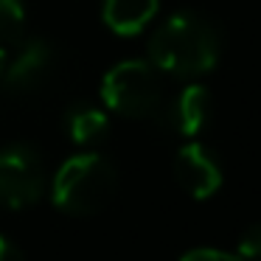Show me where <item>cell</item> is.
<instances>
[{
	"label": "cell",
	"instance_id": "cell-1",
	"mask_svg": "<svg viewBox=\"0 0 261 261\" xmlns=\"http://www.w3.org/2000/svg\"><path fill=\"white\" fill-rule=\"evenodd\" d=\"M219 31L199 14L182 12L166 20L149 42V62L169 76L194 79L219 62Z\"/></svg>",
	"mask_w": 261,
	"mask_h": 261
},
{
	"label": "cell",
	"instance_id": "cell-2",
	"mask_svg": "<svg viewBox=\"0 0 261 261\" xmlns=\"http://www.w3.org/2000/svg\"><path fill=\"white\" fill-rule=\"evenodd\" d=\"M115 169L101 154H76L59 166L51 186V199L59 211L90 216L110 205L115 194Z\"/></svg>",
	"mask_w": 261,
	"mask_h": 261
},
{
	"label": "cell",
	"instance_id": "cell-3",
	"mask_svg": "<svg viewBox=\"0 0 261 261\" xmlns=\"http://www.w3.org/2000/svg\"><path fill=\"white\" fill-rule=\"evenodd\" d=\"M101 98L124 118H152L163 104V79L152 62H118L101 82Z\"/></svg>",
	"mask_w": 261,
	"mask_h": 261
},
{
	"label": "cell",
	"instance_id": "cell-4",
	"mask_svg": "<svg viewBox=\"0 0 261 261\" xmlns=\"http://www.w3.org/2000/svg\"><path fill=\"white\" fill-rule=\"evenodd\" d=\"M45 191V166L31 146H9L0 152V205L29 208Z\"/></svg>",
	"mask_w": 261,
	"mask_h": 261
},
{
	"label": "cell",
	"instance_id": "cell-5",
	"mask_svg": "<svg viewBox=\"0 0 261 261\" xmlns=\"http://www.w3.org/2000/svg\"><path fill=\"white\" fill-rule=\"evenodd\" d=\"M174 177L188 197L208 199L222 186V166L208 146L186 143L174 158Z\"/></svg>",
	"mask_w": 261,
	"mask_h": 261
},
{
	"label": "cell",
	"instance_id": "cell-6",
	"mask_svg": "<svg viewBox=\"0 0 261 261\" xmlns=\"http://www.w3.org/2000/svg\"><path fill=\"white\" fill-rule=\"evenodd\" d=\"M54 68V51L48 42L31 40L17 51L6 70H3V87L9 93H31L48 79Z\"/></svg>",
	"mask_w": 261,
	"mask_h": 261
},
{
	"label": "cell",
	"instance_id": "cell-7",
	"mask_svg": "<svg viewBox=\"0 0 261 261\" xmlns=\"http://www.w3.org/2000/svg\"><path fill=\"white\" fill-rule=\"evenodd\" d=\"M211 118V93L199 85H188L171 98L163 113V124L177 135L194 138L205 129Z\"/></svg>",
	"mask_w": 261,
	"mask_h": 261
},
{
	"label": "cell",
	"instance_id": "cell-8",
	"mask_svg": "<svg viewBox=\"0 0 261 261\" xmlns=\"http://www.w3.org/2000/svg\"><path fill=\"white\" fill-rule=\"evenodd\" d=\"M104 23L121 37H132L146 29L158 14V0H104Z\"/></svg>",
	"mask_w": 261,
	"mask_h": 261
},
{
	"label": "cell",
	"instance_id": "cell-9",
	"mask_svg": "<svg viewBox=\"0 0 261 261\" xmlns=\"http://www.w3.org/2000/svg\"><path fill=\"white\" fill-rule=\"evenodd\" d=\"M107 126H110V118L98 107H73L65 118V129H68L70 141L79 143V146L98 143L107 135Z\"/></svg>",
	"mask_w": 261,
	"mask_h": 261
},
{
	"label": "cell",
	"instance_id": "cell-10",
	"mask_svg": "<svg viewBox=\"0 0 261 261\" xmlns=\"http://www.w3.org/2000/svg\"><path fill=\"white\" fill-rule=\"evenodd\" d=\"M25 34V9L20 0H0V42H20Z\"/></svg>",
	"mask_w": 261,
	"mask_h": 261
},
{
	"label": "cell",
	"instance_id": "cell-11",
	"mask_svg": "<svg viewBox=\"0 0 261 261\" xmlns=\"http://www.w3.org/2000/svg\"><path fill=\"white\" fill-rule=\"evenodd\" d=\"M239 255L244 261H261V225H253L239 239Z\"/></svg>",
	"mask_w": 261,
	"mask_h": 261
},
{
	"label": "cell",
	"instance_id": "cell-12",
	"mask_svg": "<svg viewBox=\"0 0 261 261\" xmlns=\"http://www.w3.org/2000/svg\"><path fill=\"white\" fill-rule=\"evenodd\" d=\"M180 261H244L242 255H233V253H222V250H211V247H199L186 253Z\"/></svg>",
	"mask_w": 261,
	"mask_h": 261
},
{
	"label": "cell",
	"instance_id": "cell-13",
	"mask_svg": "<svg viewBox=\"0 0 261 261\" xmlns=\"http://www.w3.org/2000/svg\"><path fill=\"white\" fill-rule=\"evenodd\" d=\"M0 261H25V255L20 253V247L14 242H9L6 236H0Z\"/></svg>",
	"mask_w": 261,
	"mask_h": 261
},
{
	"label": "cell",
	"instance_id": "cell-14",
	"mask_svg": "<svg viewBox=\"0 0 261 261\" xmlns=\"http://www.w3.org/2000/svg\"><path fill=\"white\" fill-rule=\"evenodd\" d=\"M3 70H6V54H3V48H0V76H3Z\"/></svg>",
	"mask_w": 261,
	"mask_h": 261
}]
</instances>
